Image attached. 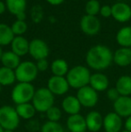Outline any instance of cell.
<instances>
[{
  "label": "cell",
  "instance_id": "obj_1",
  "mask_svg": "<svg viewBox=\"0 0 131 132\" xmlns=\"http://www.w3.org/2000/svg\"><path fill=\"white\" fill-rule=\"evenodd\" d=\"M85 61L90 68L101 71L110 66L113 61V53L107 46L95 45L87 51Z\"/></svg>",
  "mask_w": 131,
  "mask_h": 132
},
{
  "label": "cell",
  "instance_id": "obj_2",
  "mask_svg": "<svg viewBox=\"0 0 131 132\" xmlns=\"http://www.w3.org/2000/svg\"><path fill=\"white\" fill-rule=\"evenodd\" d=\"M91 76L92 74L89 68L82 65H78L70 68L66 74V78L71 88L78 90L82 87L89 85Z\"/></svg>",
  "mask_w": 131,
  "mask_h": 132
},
{
  "label": "cell",
  "instance_id": "obj_3",
  "mask_svg": "<svg viewBox=\"0 0 131 132\" xmlns=\"http://www.w3.org/2000/svg\"><path fill=\"white\" fill-rule=\"evenodd\" d=\"M55 95L47 88L40 87L35 91L32 103L34 106L36 111L46 113V111L54 106Z\"/></svg>",
  "mask_w": 131,
  "mask_h": 132
},
{
  "label": "cell",
  "instance_id": "obj_4",
  "mask_svg": "<svg viewBox=\"0 0 131 132\" xmlns=\"http://www.w3.org/2000/svg\"><path fill=\"white\" fill-rule=\"evenodd\" d=\"M35 88L31 83H18L11 92L12 101L16 105L31 103L35 94Z\"/></svg>",
  "mask_w": 131,
  "mask_h": 132
},
{
  "label": "cell",
  "instance_id": "obj_5",
  "mask_svg": "<svg viewBox=\"0 0 131 132\" xmlns=\"http://www.w3.org/2000/svg\"><path fill=\"white\" fill-rule=\"evenodd\" d=\"M16 81L18 83H31L32 84L38 77L39 70L36 63L32 61H23L14 70Z\"/></svg>",
  "mask_w": 131,
  "mask_h": 132
},
{
  "label": "cell",
  "instance_id": "obj_6",
  "mask_svg": "<svg viewBox=\"0 0 131 132\" xmlns=\"http://www.w3.org/2000/svg\"><path fill=\"white\" fill-rule=\"evenodd\" d=\"M20 117L15 108L10 105L0 107V125L4 129L14 130L20 124Z\"/></svg>",
  "mask_w": 131,
  "mask_h": 132
},
{
  "label": "cell",
  "instance_id": "obj_7",
  "mask_svg": "<svg viewBox=\"0 0 131 132\" xmlns=\"http://www.w3.org/2000/svg\"><path fill=\"white\" fill-rule=\"evenodd\" d=\"M75 96L77 97L81 105L85 108L94 107L99 101L98 93L94 89L92 88L90 85H86V86L78 89Z\"/></svg>",
  "mask_w": 131,
  "mask_h": 132
},
{
  "label": "cell",
  "instance_id": "obj_8",
  "mask_svg": "<svg viewBox=\"0 0 131 132\" xmlns=\"http://www.w3.org/2000/svg\"><path fill=\"white\" fill-rule=\"evenodd\" d=\"M29 54L36 61L45 59L49 54V48L48 44L41 39H33L30 42Z\"/></svg>",
  "mask_w": 131,
  "mask_h": 132
},
{
  "label": "cell",
  "instance_id": "obj_9",
  "mask_svg": "<svg viewBox=\"0 0 131 132\" xmlns=\"http://www.w3.org/2000/svg\"><path fill=\"white\" fill-rule=\"evenodd\" d=\"M47 88L54 94L55 96H61L68 92L70 86L66 77H57L52 76L49 77L47 83Z\"/></svg>",
  "mask_w": 131,
  "mask_h": 132
},
{
  "label": "cell",
  "instance_id": "obj_10",
  "mask_svg": "<svg viewBox=\"0 0 131 132\" xmlns=\"http://www.w3.org/2000/svg\"><path fill=\"white\" fill-rule=\"evenodd\" d=\"M80 27L84 33L89 36L96 35L101 30V22L96 16L85 14L81 18Z\"/></svg>",
  "mask_w": 131,
  "mask_h": 132
},
{
  "label": "cell",
  "instance_id": "obj_11",
  "mask_svg": "<svg viewBox=\"0 0 131 132\" xmlns=\"http://www.w3.org/2000/svg\"><path fill=\"white\" fill-rule=\"evenodd\" d=\"M122 126V118L114 111L107 113L103 117L102 128L105 132H121Z\"/></svg>",
  "mask_w": 131,
  "mask_h": 132
},
{
  "label": "cell",
  "instance_id": "obj_12",
  "mask_svg": "<svg viewBox=\"0 0 131 132\" xmlns=\"http://www.w3.org/2000/svg\"><path fill=\"white\" fill-rule=\"evenodd\" d=\"M111 16L119 23H126L131 19V7L128 4L119 2L111 6Z\"/></svg>",
  "mask_w": 131,
  "mask_h": 132
},
{
  "label": "cell",
  "instance_id": "obj_13",
  "mask_svg": "<svg viewBox=\"0 0 131 132\" xmlns=\"http://www.w3.org/2000/svg\"><path fill=\"white\" fill-rule=\"evenodd\" d=\"M114 112L121 118H128L131 116V96H119L113 103Z\"/></svg>",
  "mask_w": 131,
  "mask_h": 132
},
{
  "label": "cell",
  "instance_id": "obj_14",
  "mask_svg": "<svg viewBox=\"0 0 131 132\" xmlns=\"http://www.w3.org/2000/svg\"><path fill=\"white\" fill-rule=\"evenodd\" d=\"M66 127L70 132H85L87 130L85 117L80 113L70 115L66 120Z\"/></svg>",
  "mask_w": 131,
  "mask_h": 132
},
{
  "label": "cell",
  "instance_id": "obj_15",
  "mask_svg": "<svg viewBox=\"0 0 131 132\" xmlns=\"http://www.w3.org/2000/svg\"><path fill=\"white\" fill-rule=\"evenodd\" d=\"M85 122L87 130L98 132L103 126V117L99 111H91L85 116Z\"/></svg>",
  "mask_w": 131,
  "mask_h": 132
},
{
  "label": "cell",
  "instance_id": "obj_16",
  "mask_svg": "<svg viewBox=\"0 0 131 132\" xmlns=\"http://www.w3.org/2000/svg\"><path fill=\"white\" fill-rule=\"evenodd\" d=\"M109 85H110V82L106 75L100 73V72L92 74L89 85L93 89H94L97 93L107 91L109 89Z\"/></svg>",
  "mask_w": 131,
  "mask_h": 132
},
{
  "label": "cell",
  "instance_id": "obj_17",
  "mask_svg": "<svg viewBox=\"0 0 131 132\" xmlns=\"http://www.w3.org/2000/svg\"><path fill=\"white\" fill-rule=\"evenodd\" d=\"M61 108L66 113H67L70 116V115H75L80 113L82 105L79 103L76 96L67 95L62 101Z\"/></svg>",
  "mask_w": 131,
  "mask_h": 132
},
{
  "label": "cell",
  "instance_id": "obj_18",
  "mask_svg": "<svg viewBox=\"0 0 131 132\" xmlns=\"http://www.w3.org/2000/svg\"><path fill=\"white\" fill-rule=\"evenodd\" d=\"M30 42L23 36H15L11 43V51L20 57L29 53Z\"/></svg>",
  "mask_w": 131,
  "mask_h": 132
},
{
  "label": "cell",
  "instance_id": "obj_19",
  "mask_svg": "<svg viewBox=\"0 0 131 132\" xmlns=\"http://www.w3.org/2000/svg\"><path fill=\"white\" fill-rule=\"evenodd\" d=\"M113 61L121 68L129 66L131 64V49L122 47L118 49L113 54Z\"/></svg>",
  "mask_w": 131,
  "mask_h": 132
},
{
  "label": "cell",
  "instance_id": "obj_20",
  "mask_svg": "<svg viewBox=\"0 0 131 132\" xmlns=\"http://www.w3.org/2000/svg\"><path fill=\"white\" fill-rule=\"evenodd\" d=\"M0 62L2 63L3 67H5V68H10V69L13 70H15L16 68L21 63V59H20L19 56H17L15 53L13 52L12 51H9L3 52Z\"/></svg>",
  "mask_w": 131,
  "mask_h": 132
},
{
  "label": "cell",
  "instance_id": "obj_21",
  "mask_svg": "<svg viewBox=\"0 0 131 132\" xmlns=\"http://www.w3.org/2000/svg\"><path fill=\"white\" fill-rule=\"evenodd\" d=\"M115 88L119 93L120 96L131 95V77L130 76H121L116 82Z\"/></svg>",
  "mask_w": 131,
  "mask_h": 132
},
{
  "label": "cell",
  "instance_id": "obj_22",
  "mask_svg": "<svg viewBox=\"0 0 131 132\" xmlns=\"http://www.w3.org/2000/svg\"><path fill=\"white\" fill-rule=\"evenodd\" d=\"M50 69L53 76L57 77H66V74L69 71V67L67 62L65 59H57L54 61H52L50 65Z\"/></svg>",
  "mask_w": 131,
  "mask_h": 132
},
{
  "label": "cell",
  "instance_id": "obj_23",
  "mask_svg": "<svg viewBox=\"0 0 131 132\" xmlns=\"http://www.w3.org/2000/svg\"><path fill=\"white\" fill-rule=\"evenodd\" d=\"M118 44L122 48L131 47V26L123 27L118 31L116 35Z\"/></svg>",
  "mask_w": 131,
  "mask_h": 132
},
{
  "label": "cell",
  "instance_id": "obj_24",
  "mask_svg": "<svg viewBox=\"0 0 131 132\" xmlns=\"http://www.w3.org/2000/svg\"><path fill=\"white\" fill-rule=\"evenodd\" d=\"M15 110L19 115L20 119H23V120H31L34 117L35 113L37 112L32 103L18 104L16 105Z\"/></svg>",
  "mask_w": 131,
  "mask_h": 132
},
{
  "label": "cell",
  "instance_id": "obj_25",
  "mask_svg": "<svg viewBox=\"0 0 131 132\" xmlns=\"http://www.w3.org/2000/svg\"><path fill=\"white\" fill-rule=\"evenodd\" d=\"M5 3L9 13L15 16L21 13L25 12L26 9V0H5Z\"/></svg>",
  "mask_w": 131,
  "mask_h": 132
},
{
  "label": "cell",
  "instance_id": "obj_26",
  "mask_svg": "<svg viewBox=\"0 0 131 132\" xmlns=\"http://www.w3.org/2000/svg\"><path fill=\"white\" fill-rule=\"evenodd\" d=\"M15 35L12 31V28L6 23H0V47L6 46L12 43Z\"/></svg>",
  "mask_w": 131,
  "mask_h": 132
},
{
  "label": "cell",
  "instance_id": "obj_27",
  "mask_svg": "<svg viewBox=\"0 0 131 132\" xmlns=\"http://www.w3.org/2000/svg\"><path fill=\"white\" fill-rule=\"evenodd\" d=\"M16 81L14 70L7 68L5 67L0 68V85L2 86H9L14 85Z\"/></svg>",
  "mask_w": 131,
  "mask_h": 132
},
{
  "label": "cell",
  "instance_id": "obj_28",
  "mask_svg": "<svg viewBox=\"0 0 131 132\" xmlns=\"http://www.w3.org/2000/svg\"><path fill=\"white\" fill-rule=\"evenodd\" d=\"M84 10H85L86 14L88 15L96 16L97 14H100V10H101L100 2L98 0H89L86 3Z\"/></svg>",
  "mask_w": 131,
  "mask_h": 132
},
{
  "label": "cell",
  "instance_id": "obj_29",
  "mask_svg": "<svg viewBox=\"0 0 131 132\" xmlns=\"http://www.w3.org/2000/svg\"><path fill=\"white\" fill-rule=\"evenodd\" d=\"M41 132H65L64 128L59 122H54L47 120L45 123L42 125Z\"/></svg>",
  "mask_w": 131,
  "mask_h": 132
},
{
  "label": "cell",
  "instance_id": "obj_30",
  "mask_svg": "<svg viewBox=\"0 0 131 132\" xmlns=\"http://www.w3.org/2000/svg\"><path fill=\"white\" fill-rule=\"evenodd\" d=\"M45 114H46V117H47L48 120H49V121L58 122L62 117V111L60 108L57 107V106H52V107L49 108V109L46 111Z\"/></svg>",
  "mask_w": 131,
  "mask_h": 132
},
{
  "label": "cell",
  "instance_id": "obj_31",
  "mask_svg": "<svg viewBox=\"0 0 131 132\" xmlns=\"http://www.w3.org/2000/svg\"><path fill=\"white\" fill-rule=\"evenodd\" d=\"M12 31L15 36H22L23 33L26 32L27 29H28V25H27L25 21H20V20H16L15 22L13 23L11 25Z\"/></svg>",
  "mask_w": 131,
  "mask_h": 132
},
{
  "label": "cell",
  "instance_id": "obj_32",
  "mask_svg": "<svg viewBox=\"0 0 131 132\" xmlns=\"http://www.w3.org/2000/svg\"><path fill=\"white\" fill-rule=\"evenodd\" d=\"M32 17L34 23H40L41 18L43 17V12H42L41 8L39 5L35 6L32 10Z\"/></svg>",
  "mask_w": 131,
  "mask_h": 132
},
{
  "label": "cell",
  "instance_id": "obj_33",
  "mask_svg": "<svg viewBox=\"0 0 131 132\" xmlns=\"http://www.w3.org/2000/svg\"><path fill=\"white\" fill-rule=\"evenodd\" d=\"M120 96L119 93L118 92V90L115 88V87H111V88H109L107 90V97L110 101L111 102H115L116 100H118Z\"/></svg>",
  "mask_w": 131,
  "mask_h": 132
},
{
  "label": "cell",
  "instance_id": "obj_34",
  "mask_svg": "<svg viewBox=\"0 0 131 132\" xmlns=\"http://www.w3.org/2000/svg\"><path fill=\"white\" fill-rule=\"evenodd\" d=\"M36 67L39 72H45L49 68V61L47 60V59H40L36 62Z\"/></svg>",
  "mask_w": 131,
  "mask_h": 132
},
{
  "label": "cell",
  "instance_id": "obj_35",
  "mask_svg": "<svg viewBox=\"0 0 131 132\" xmlns=\"http://www.w3.org/2000/svg\"><path fill=\"white\" fill-rule=\"evenodd\" d=\"M112 11H111V6L106 5H102L101 6V10H100V14H101L102 17H110L111 16Z\"/></svg>",
  "mask_w": 131,
  "mask_h": 132
},
{
  "label": "cell",
  "instance_id": "obj_36",
  "mask_svg": "<svg viewBox=\"0 0 131 132\" xmlns=\"http://www.w3.org/2000/svg\"><path fill=\"white\" fill-rule=\"evenodd\" d=\"M124 127H125V130L131 132V116L128 117V118L126 119Z\"/></svg>",
  "mask_w": 131,
  "mask_h": 132
},
{
  "label": "cell",
  "instance_id": "obj_37",
  "mask_svg": "<svg viewBox=\"0 0 131 132\" xmlns=\"http://www.w3.org/2000/svg\"><path fill=\"white\" fill-rule=\"evenodd\" d=\"M46 1L52 5H60V4L63 3L65 0H46Z\"/></svg>",
  "mask_w": 131,
  "mask_h": 132
},
{
  "label": "cell",
  "instance_id": "obj_38",
  "mask_svg": "<svg viewBox=\"0 0 131 132\" xmlns=\"http://www.w3.org/2000/svg\"><path fill=\"white\" fill-rule=\"evenodd\" d=\"M5 10H6V5H5V3L0 0V15L3 14L5 12Z\"/></svg>",
  "mask_w": 131,
  "mask_h": 132
},
{
  "label": "cell",
  "instance_id": "obj_39",
  "mask_svg": "<svg viewBox=\"0 0 131 132\" xmlns=\"http://www.w3.org/2000/svg\"><path fill=\"white\" fill-rule=\"evenodd\" d=\"M16 19L20 20V21H25V19H26V14H25V12L17 14L16 15Z\"/></svg>",
  "mask_w": 131,
  "mask_h": 132
},
{
  "label": "cell",
  "instance_id": "obj_40",
  "mask_svg": "<svg viewBox=\"0 0 131 132\" xmlns=\"http://www.w3.org/2000/svg\"><path fill=\"white\" fill-rule=\"evenodd\" d=\"M2 54H3V51H2V48L0 47V60H1V57H2Z\"/></svg>",
  "mask_w": 131,
  "mask_h": 132
},
{
  "label": "cell",
  "instance_id": "obj_41",
  "mask_svg": "<svg viewBox=\"0 0 131 132\" xmlns=\"http://www.w3.org/2000/svg\"><path fill=\"white\" fill-rule=\"evenodd\" d=\"M14 130H10V129H5L4 132H14Z\"/></svg>",
  "mask_w": 131,
  "mask_h": 132
},
{
  "label": "cell",
  "instance_id": "obj_42",
  "mask_svg": "<svg viewBox=\"0 0 131 132\" xmlns=\"http://www.w3.org/2000/svg\"><path fill=\"white\" fill-rule=\"evenodd\" d=\"M4 130H5V129H4L3 127H2V126L0 125V132H4Z\"/></svg>",
  "mask_w": 131,
  "mask_h": 132
},
{
  "label": "cell",
  "instance_id": "obj_43",
  "mask_svg": "<svg viewBox=\"0 0 131 132\" xmlns=\"http://www.w3.org/2000/svg\"><path fill=\"white\" fill-rule=\"evenodd\" d=\"M1 88H2V85H0V92H1Z\"/></svg>",
  "mask_w": 131,
  "mask_h": 132
},
{
  "label": "cell",
  "instance_id": "obj_44",
  "mask_svg": "<svg viewBox=\"0 0 131 132\" xmlns=\"http://www.w3.org/2000/svg\"><path fill=\"white\" fill-rule=\"evenodd\" d=\"M121 132H129V131H127V130H123V131H121Z\"/></svg>",
  "mask_w": 131,
  "mask_h": 132
}]
</instances>
